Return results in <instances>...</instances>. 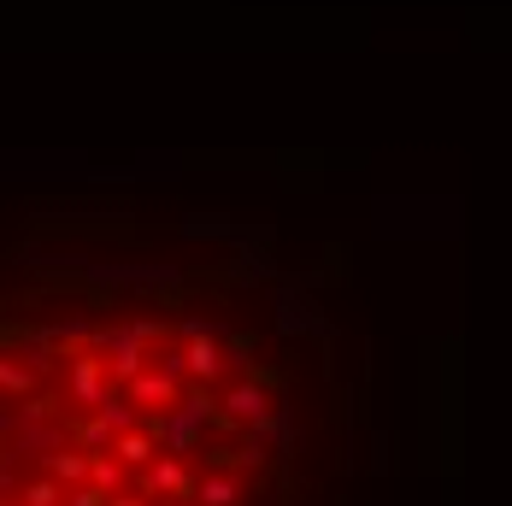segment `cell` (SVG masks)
I'll return each mask as SVG.
<instances>
[{"label": "cell", "mask_w": 512, "mask_h": 506, "mask_svg": "<svg viewBox=\"0 0 512 506\" xmlns=\"http://www.w3.org/2000/svg\"><path fill=\"white\" fill-rule=\"evenodd\" d=\"M148 348H154V342H148L136 324H106V330H95V348H89V354H101L106 383L118 389V383H130V377L148 371Z\"/></svg>", "instance_id": "1"}, {"label": "cell", "mask_w": 512, "mask_h": 506, "mask_svg": "<svg viewBox=\"0 0 512 506\" xmlns=\"http://www.w3.org/2000/svg\"><path fill=\"white\" fill-rule=\"evenodd\" d=\"M189 489H195V477H189V465L183 459H148L142 465V501H159L165 495V506L171 501H189Z\"/></svg>", "instance_id": "2"}, {"label": "cell", "mask_w": 512, "mask_h": 506, "mask_svg": "<svg viewBox=\"0 0 512 506\" xmlns=\"http://www.w3.org/2000/svg\"><path fill=\"white\" fill-rule=\"evenodd\" d=\"M248 495V483L236 477V471H224V465H206L201 477H195V489H189V506H236Z\"/></svg>", "instance_id": "3"}, {"label": "cell", "mask_w": 512, "mask_h": 506, "mask_svg": "<svg viewBox=\"0 0 512 506\" xmlns=\"http://www.w3.org/2000/svg\"><path fill=\"white\" fill-rule=\"evenodd\" d=\"M218 406H224L236 424H259V418L271 412V389H265L259 377H242V383H236V389H230V395H224Z\"/></svg>", "instance_id": "4"}, {"label": "cell", "mask_w": 512, "mask_h": 506, "mask_svg": "<svg viewBox=\"0 0 512 506\" xmlns=\"http://www.w3.org/2000/svg\"><path fill=\"white\" fill-rule=\"evenodd\" d=\"M124 389H130V401H136V406H148V412H165V406H177V395H183V383H171V377H159L154 365H148L142 377H130Z\"/></svg>", "instance_id": "5"}, {"label": "cell", "mask_w": 512, "mask_h": 506, "mask_svg": "<svg viewBox=\"0 0 512 506\" xmlns=\"http://www.w3.org/2000/svg\"><path fill=\"white\" fill-rule=\"evenodd\" d=\"M224 371V348H218V336H195L189 348H183V377H195V383H212Z\"/></svg>", "instance_id": "6"}, {"label": "cell", "mask_w": 512, "mask_h": 506, "mask_svg": "<svg viewBox=\"0 0 512 506\" xmlns=\"http://www.w3.org/2000/svg\"><path fill=\"white\" fill-rule=\"evenodd\" d=\"M112 454H118L124 471H142V465L154 459V442H148L142 430H124V436H112Z\"/></svg>", "instance_id": "7"}, {"label": "cell", "mask_w": 512, "mask_h": 506, "mask_svg": "<svg viewBox=\"0 0 512 506\" xmlns=\"http://www.w3.org/2000/svg\"><path fill=\"white\" fill-rule=\"evenodd\" d=\"M89 489L101 495H124V465L112 454H89Z\"/></svg>", "instance_id": "8"}, {"label": "cell", "mask_w": 512, "mask_h": 506, "mask_svg": "<svg viewBox=\"0 0 512 506\" xmlns=\"http://www.w3.org/2000/svg\"><path fill=\"white\" fill-rule=\"evenodd\" d=\"M83 477H89V459H83V454H65V448L48 454V483L65 489V483H83Z\"/></svg>", "instance_id": "9"}, {"label": "cell", "mask_w": 512, "mask_h": 506, "mask_svg": "<svg viewBox=\"0 0 512 506\" xmlns=\"http://www.w3.org/2000/svg\"><path fill=\"white\" fill-rule=\"evenodd\" d=\"M277 330H283V336H301V330H318V312H312L307 301H283V312H277Z\"/></svg>", "instance_id": "10"}, {"label": "cell", "mask_w": 512, "mask_h": 506, "mask_svg": "<svg viewBox=\"0 0 512 506\" xmlns=\"http://www.w3.org/2000/svg\"><path fill=\"white\" fill-rule=\"evenodd\" d=\"M18 501H24V506H59V501H65V489H59V483H48V477H42V483H30V489H24Z\"/></svg>", "instance_id": "11"}, {"label": "cell", "mask_w": 512, "mask_h": 506, "mask_svg": "<svg viewBox=\"0 0 512 506\" xmlns=\"http://www.w3.org/2000/svg\"><path fill=\"white\" fill-rule=\"evenodd\" d=\"M0 389H6V395H30V371L12 365V359H0Z\"/></svg>", "instance_id": "12"}, {"label": "cell", "mask_w": 512, "mask_h": 506, "mask_svg": "<svg viewBox=\"0 0 512 506\" xmlns=\"http://www.w3.org/2000/svg\"><path fill=\"white\" fill-rule=\"evenodd\" d=\"M59 506H106V495H101V489H89V483H77V489H71Z\"/></svg>", "instance_id": "13"}, {"label": "cell", "mask_w": 512, "mask_h": 506, "mask_svg": "<svg viewBox=\"0 0 512 506\" xmlns=\"http://www.w3.org/2000/svg\"><path fill=\"white\" fill-rule=\"evenodd\" d=\"M106 506H148L142 495H106Z\"/></svg>", "instance_id": "14"}, {"label": "cell", "mask_w": 512, "mask_h": 506, "mask_svg": "<svg viewBox=\"0 0 512 506\" xmlns=\"http://www.w3.org/2000/svg\"><path fill=\"white\" fill-rule=\"evenodd\" d=\"M171 506H189V501H171Z\"/></svg>", "instance_id": "15"}, {"label": "cell", "mask_w": 512, "mask_h": 506, "mask_svg": "<svg viewBox=\"0 0 512 506\" xmlns=\"http://www.w3.org/2000/svg\"><path fill=\"white\" fill-rule=\"evenodd\" d=\"M0 506H12V501H0Z\"/></svg>", "instance_id": "16"}]
</instances>
